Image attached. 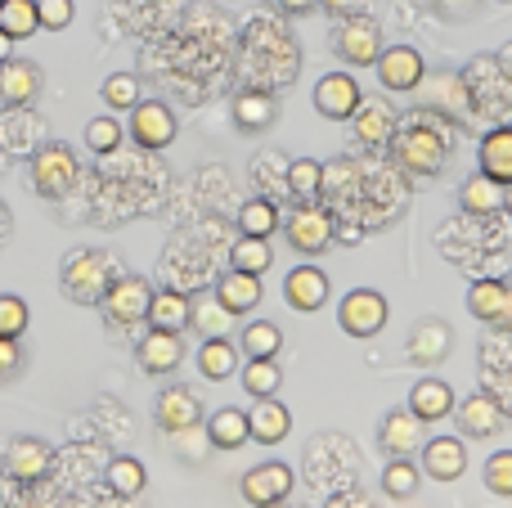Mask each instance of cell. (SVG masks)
Listing matches in <instances>:
<instances>
[{"label": "cell", "instance_id": "ffe728a7", "mask_svg": "<svg viewBox=\"0 0 512 508\" xmlns=\"http://www.w3.org/2000/svg\"><path fill=\"white\" fill-rule=\"evenodd\" d=\"M41 95V68L27 59H9L0 63V104L5 108H23Z\"/></svg>", "mask_w": 512, "mask_h": 508}, {"label": "cell", "instance_id": "603a6c76", "mask_svg": "<svg viewBox=\"0 0 512 508\" xmlns=\"http://www.w3.org/2000/svg\"><path fill=\"white\" fill-rule=\"evenodd\" d=\"M189 315H194V302H189L180 288H153L149 302V329H167V333H185Z\"/></svg>", "mask_w": 512, "mask_h": 508}, {"label": "cell", "instance_id": "74e56055", "mask_svg": "<svg viewBox=\"0 0 512 508\" xmlns=\"http://www.w3.org/2000/svg\"><path fill=\"white\" fill-rule=\"evenodd\" d=\"M418 482H423V468H418L414 459H391V464L382 468V491H387L391 500L418 495Z\"/></svg>", "mask_w": 512, "mask_h": 508}, {"label": "cell", "instance_id": "8d00e7d4", "mask_svg": "<svg viewBox=\"0 0 512 508\" xmlns=\"http://www.w3.org/2000/svg\"><path fill=\"white\" fill-rule=\"evenodd\" d=\"M0 32H9L14 41H27L32 32H41L36 0H5V5H0Z\"/></svg>", "mask_w": 512, "mask_h": 508}, {"label": "cell", "instance_id": "7dc6e473", "mask_svg": "<svg viewBox=\"0 0 512 508\" xmlns=\"http://www.w3.org/2000/svg\"><path fill=\"white\" fill-rule=\"evenodd\" d=\"M18 369H23V347H18V338H0V383L18 378Z\"/></svg>", "mask_w": 512, "mask_h": 508}, {"label": "cell", "instance_id": "4fadbf2b", "mask_svg": "<svg viewBox=\"0 0 512 508\" xmlns=\"http://www.w3.org/2000/svg\"><path fill=\"white\" fill-rule=\"evenodd\" d=\"M351 126H355V140H360L364 149H378V144H391V135L400 131V117L387 99H360Z\"/></svg>", "mask_w": 512, "mask_h": 508}, {"label": "cell", "instance_id": "ab89813d", "mask_svg": "<svg viewBox=\"0 0 512 508\" xmlns=\"http://www.w3.org/2000/svg\"><path fill=\"white\" fill-rule=\"evenodd\" d=\"M230 266L234 270H248V275H265V270L274 266L270 239H248V234H243V239L234 243V252H230Z\"/></svg>", "mask_w": 512, "mask_h": 508}, {"label": "cell", "instance_id": "44dd1931", "mask_svg": "<svg viewBox=\"0 0 512 508\" xmlns=\"http://www.w3.org/2000/svg\"><path fill=\"white\" fill-rule=\"evenodd\" d=\"M216 302H221L225 311H234V315L256 311V306H261V275H248V270L230 266V275L216 279Z\"/></svg>", "mask_w": 512, "mask_h": 508}, {"label": "cell", "instance_id": "277c9868", "mask_svg": "<svg viewBox=\"0 0 512 508\" xmlns=\"http://www.w3.org/2000/svg\"><path fill=\"white\" fill-rule=\"evenodd\" d=\"M149 302H153V284H149V279L117 275L113 284H108L99 311H104V320L113 324V329H131V324L149 320Z\"/></svg>", "mask_w": 512, "mask_h": 508}, {"label": "cell", "instance_id": "ba28073f", "mask_svg": "<svg viewBox=\"0 0 512 508\" xmlns=\"http://www.w3.org/2000/svg\"><path fill=\"white\" fill-rule=\"evenodd\" d=\"M239 495L252 508H279L292 495V468L279 464V459L248 468V473H243V482H239Z\"/></svg>", "mask_w": 512, "mask_h": 508}, {"label": "cell", "instance_id": "b9f144b4", "mask_svg": "<svg viewBox=\"0 0 512 508\" xmlns=\"http://www.w3.org/2000/svg\"><path fill=\"white\" fill-rule=\"evenodd\" d=\"M122 144V122L117 117H90L86 122V149L90 153H113Z\"/></svg>", "mask_w": 512, "mask_h": 508}, {"label": "cell", "instance_id": "60d3db41", "mask_svg": "<svg viewBox=\"0 0 512 508\" xmlns=\"http://www.w3.org/2000/svg\"><path fill=\"white\" fill-rule=\"evenodd\" d=\"M104 104L117 108V113H131V108L140 104V77H135V72H113V77L104 81Z\"/></svg>", "mask_w": 512, "mask_h": 508}, {"label": "cell", "instance_id": "484cf974", "mask_svg": "<svg viewBox=\"0 0 512 508\" xmlns=\"http://www.w3.org/2000/svg\"><path fill=\"white\" fill-rule=\"evenodd\" d=\"M459 428H463V437H477V441L495 437V432H499V405H495V396H490V392H472L468 401L459 405Z\"/></svg>", "mask_w": 512, "mask_h": 508}, {"label": "cell", "instance_id": "f1b7e54d", "mask_svg": "<svg viewBox=\"0 0 512 508\" xmlns=\"http://www.w3.org/2000/svg\"><path fill=\"white\" fill-rule=\"evenodd\" d=\"M274 117H279V108H274V99L265 95V90H243L239 99H234V126L239 131H265V126H274Z\"/></svg>", "mask_w": 512, "mask_h": 508}, {"label": "cell", "instance_id": "8fae6325", "mask_svg": "<svg viewBox=\"0 0 512 508\" xmlns=\"http://www.w3.org/2000/svg\"><path fill=\"white\" fill-rule=\"evenodd\" d=\"M360 99H364V90L351 72H328V77L315 81V108L328 122H351Z\"/></svg>", "mask_w": 512, "mask_h": 508}, {"label": "cell", "instance_id": "5b68a950", "mask_svg": "<svg viewBox=\"0 0 512 508\" xmlns=\"http://www.w3.org/2000/svg\"><path fill=\"white\" fill-rule=\"evenodd\" d=\"M333 212L328 207H315V203H297V212L283 221V239H288L292 252L301 257H319V252L333 248Z\"/></svg>", "mask_w": 512, "mask_h": 508}, {"label": "cell", "instance_id": "d6a6232c", "mask_svg": "<svg viewBox=\"0 0 512 508\" xmlns=\"http://www.w3.org/2000/svg\"><path fill=\"white\" fill-rule=\"evenodd\" d=\"M279 225H283V216L270 198H248L239 207V234H248V239H270Z\"/></svg>", "mask_w": 512, "mask_h": 508}, {"label": "cell", "instance_id": "9a60e30c", "mask_svg": "<svg viewBox=\"0 0 512 508\" xmlns=\"http://www.w3.org/2000/svg\"><path fill=\"white\" fill-rule=\"evenodd\" d=\"M153 419H158L162 432L194 428V423H203V401L189 387H162L158 401H153Z\"/></svg>", "mask_w": 512, "mask_h": 508}, {"label": "cell", "instance_id": "ac0fdd59", "mask_svg": "<svg viewBox=\"0 0 512 508\" xmlns=\"http://www.w3.org/2000/svg\"><path fill=\"white\" fill-rule=\"evenodd\" d=\"M283 302L301 315L319 311L328 302V275L319 266H292L288 279H283Z\"/></svg>", "mask_w": 512, "mask_h": 508}, {"label": "cell", "instance_id": "e575fe53", "mask_svg": "<svg viewBox=\"0 0 512 508\" xmlns=\"http://www.w3.org/2000/svg\"><path fill=\"white\" fill-rule=\"evenodd\" d=\"M239 378H243V392L256 396V401H261V396H279V387H283V374L274 360H243Z\"/></svg>", "mask_w": 512, "mask_h": 508}, {"label": "cell", "instance_id": "9c48e42d", "mask_svg": "<svg viewBox=\"0 0 512 508\" xmlns=\"http://www.w3.org/2000/svg\"><path fill=\"white\" fill-rule=\"evenodd\" d=\"M373 68H378V81L391 90V95H409V90H418L427 77V63L414 45H387Z\"/></svg>", "mask_w": 512, "mask_h": 508}, {"label": "cell", "instance_id": "5bb4252c", "mask_svg": "<svg viewBox=\"0 0 512 508\" xmlns=\"http://www.w3.org/2000/svg\"><path fill=\"white\" fill-rule=\"evenodd\" d=\"M54 464V450L41 437H14L5 450V473L14 482H41Z\"/></svg>", "mask_w": 512, "mask_h": 508}, {"label": "cell", "instance_id": "3957f363", "mask_svg": "<svg viewBox=\"0 0 512 508\" xmlns=\"http://www.w3.org/2000/svg\"><path fill=\"white\" fill-rule=\"evenodd\" d=\"M27 176H32V189L41 198H68L72 189H77V180H81L77 153H72L68 144H59V140L41 144V149L32 153V167H27Z\"/></svg>", "mask_w": 512, "mask_h": 508}, {"label": "cell", "instance_id": "7bdbcfd3", "mask_svg": "<svg viewBox=\"0 0 512 508\" xmlns=\"http://www.w3.org/2000/svg\"><path fill=\"white\" fill-rule=\"evenodd\" d=\"M27 320H32V311H27L23 297L0 293V338H23Z\"/></svg>", "mask_w": 512, "mask_h": 508}, {"label": "cell", "instance_id": "83f0119b", "mask_svg": "<svg viewBox=\"0 0 512 508\" xmlns=\"http://www.w3.org/2000/svg\"><path fill=\"white\" fill-rule=\"evenodd\" d=\"M459 207H463L468 216H490V212H499V207H504V185H499V180H490L486 171H477V176L463 180Z\"/></svg>", "mask_w": 512, "mask_h": 508}, {"label": "cell", "instance_id": "cb8c5ba5", "mask_svg": "<svg viewBox=\"0 0 512 508\" xmlns=\"http://www.w3.org/2000/svg\"><path fill=\"white\" fill-rule=\"evenodd\" d=\"M477 171H486L499 185H512V126H495L477 149Z\"/></svg>", "mask_w": 512, "mask_h": 508}, {"label": "cell", "instance_id": "816d5d0a", "mask_svg": "<svg viewBox=\"0 0 512 508\" xmlns=\"http://www.w3.org/2000/svg\"><path fill=\"white\" fill-rule=\"evenodd\" d=\"M499 324H508V329H512V284H508V302H504V315H499Z\"/></svg>", "mask_w": 512, "mask_h": 508}, {"label": "cell", "instance_id": "db71d44e", "mask_svg": "<svg viewBox=\"0 0 512 508\" xmlns=\"http://www.w3.org/2000/svg\"><path fill=\"white\" fill-rule=\"evenodd\" d=\"M0 5H5V0H0Z\"/></svg>", "mask_w": 512, "mask_h": 508}, {"label": "cell", "instance_id": "7402d4cb", "mask_svg": "<svg viewBox=\"0 0 512 508\" xmlns=\"http://www.w3.org/2000/svg\"><path fill=\"white\" fill-rule=\"evenodd\" d=\"M248 428H252V441L279 446V441L292 432V414H288V405H279L274 396H261V401L248 410Z\"/></svg>", "mask_w": 512, "mask_h": 508}, {"label": "cell", "instance_id": "d590c367", "mask_svg": "<svg viewBox=\"0 0 512 508\" xmlns=\"http://www.w3.org/2000/svg\"><path fill=\"white\" fill-rule=\"evenodd\" d=\"M104 482H108V491L113 495H122V500H135V495L144 491V482H149V473H144V464L140 459H113L108 464V473H104Z\"/></svg>", "mask_w": 512, "mask_h": 508}, {"label": "cell", "instance_id": "681fc988", "mask_svg": "<svg viewBox=\"0 0 512 508\" xmlns=\"http://www.w3.org/2000/svg\"><path fill=\"white\" fill-rule=\"evenodd\" d=\"M319 5H324L328 14H342V18H346V14H355V9H360L364 0H319Z\"/></svg>", "mask_w": 512, "mask_h": 508}, {"label": "cell", "instance_id": "f6af8a7d", "mask_svg": "<svg viewBox=\"0 0 512 508\" xmlns=\"http://www.w3.org/2000/svg\"><path fill=\"white\" fill-rule=\"evenodd\" d=\"M486 486L495 495H512V450H499L486 464Z\"/></svg>", "mask_w": 512, "mask_h": 508}, {"label": "cell", "instance_id": "ee69618b", "mask_svg": "<svg viewBox=\"0 0 512 508\" xmlns=\"http://www.w3.org/2000/svg\"><path fill=\"white\" fill-rule=\"evenodd\" d=\"M72 0H36V18H41V32H63L72 23Z\"/></svg>", "mask_w": 512, "mask_h": 508}, {"label": "cell", "instance_id": "4dcf8cb0", "mask_svg": "<svg viewBox=\"0 0 512 508\" xmlns=\"http://www.w3.org/2000/svg\"><path fill=\"white\" fill-rule=\"evenodd\" d=\"M283 185H288V194L297 198V203H315V194L324 189V162H315V158H292V162H288V176H283Z\"/></svg>", "mask_w": 512, "mask_h": 508}, {"label": "cell", "instance_id": "f35d334b", "mask_svg": "<svg viewBox=\"0 0 512 508\" xmlns=\"http://www.w3.org/2000/svg\"><path fill=\"white\" fill-rule=\"evenodd\" d=\"M189 324H194L203 338H230L234 311H225L216 297H207V302H194V315H189Z\"/></svg>", "mask_w": 512, "mask_h": 508}, {"label": "cell", "instance_id": "2e32d148", "mask_svg": "<svg viewBox=\"0 0 512 508\" xmlns=\"http://www.w3.org/2000/svg\"><path fill=\"white\" fill-rule=\"evenodd\" d=\"M135 356H140V369L144 374H176L180 360H185V342H180V333H167V329H149L140 338V347H135Z\"/></svg>", "mask_w": 512, "mask_h": 508}, {"label": "cell", "instance_id": "1f68e13d", "mask_svg": "<svg viewBox=\"0 0 512 508\" xmlns=\"http://www.w3.org/2000/svg\"><path fill=\"white\" fill-rule=\"evenodd\" d=\"M239 351L248 360H274L283 351V329L279 324H270V320H252L248 329H243V338H239Z\"/></svg>", "mask_w": 512, "mask_h": 508}, {"label": "cell", "instance_id": "f5cc1de1", "mask_svg": "<svg viewBox=\"0 0 512 508\" xmlns=\"http://www.w3.org/2000/svg\"><path fill=\"white\" fill-rule=\"evenodd\" d=\"M9 230V212H5V203H0V234Z\"/></svg>", "mask_w": 512, "mask_h": 508}, {"label": "cell", "instance_id": "836d02e7", "mask_svg": "<svg viewBox=\"0 0 512 508\" xmlns=\"http://www.w3.org/2000/svg\"><path fill=\"white\" fill-rule=\"evenodd\" d=\"M504 302H508V284H499V279H477V284L468 288V311L486 324H499Z\"/></svg>", "mask_w": 512, "mask_h": 508}, {"label": "cell", "instance_id": "f546056e", "mask_svg": "<svg viewBox=\"0 0 512 508\" xmlns=\"http://www.w3.org/2000/svg\"><path fill=\"white\" fill-rule=\"evenodd\" d=\"M409 410H414L423 423H436L454 410V392L441 383V378H423V383L409 392Z\"/></svg>", "mask_w": 512, "mask_h": 508}, {"label": "cell", "instance_id": "d4e9b609", "mask_svg": "<svg viewBox=\"0 0 512 508\" xmlns=\"http://www.w3.org/2000/svg\"><path fill=\"white\" fill-rule=\"evenodd\" d=\"M239 365H243V351L230 338H203V347H198V374L203 378L225 383V378L239 374Z\"/></svg>", "mask_w": 512, "mask_h": 508}, {"label": "cell", "instance_id": "11a10c76", "mask_svg": "<svg viewBox=\"0 0 512 508\" xmlns=\"http://www.w3.org/2000/svg\"><path fill=\"white\" fill-rule=\"evenodd\" d=\"M504 5H508V0H504Z\"/></svg>", "mask_w": 512, "mask_h": 508}, {"label": "cell", "instance_id": "9f6ffc18", "mask_svg": "<svg viewBox=\"0 0 512 508\" xmlns=\"http://www.w3.org/2000/svg\"><path fill=\"white\" fill-rule=\"evenodd\" d=\"M279 508H283V504H279Z\"/></svg>", "mask_w": 512, "mask_h": 508}, {"label": "cell", "instance_id": "f907efd6", "mask_svg": "<svg viewBox=\"0 0 512 508\" xmlns=\"http://www.w3.org/2000/svg\"><path fill=\"white\" fill-rule=\"evenodd\" d=\"M9 59H14V36L0 32V63H9Z\"/></svg>", "mask_w": 512, "mask_h": 508}, {"label": "cell", "instance_id": "bcb514c9", "mask_svg": "<svg viewBox=\"0 0 512 508\" xmlns=\"http://www.w3.org/2000/svg\"><path fill=\"white\" fill-rule=\"evenodd\" d=\"M171 437H176V450H180V455L194 459V464L203 459V450L212 446V441H207V428H203V423H194V428H180V432H171Z\"/></svg>", "mask_w": 512, "mask_h": 508}, {"label": "cell", "instance_id": "c3c4849f", "mask_svg": "<svg viewBox=\"0 0 512 508\" xmlns=\"http://www.w3.org/2000/svg\"><path fill=\"white\" fill-rule=\"evenodd\" d=\"M315 5H319V0H274V9H279V14H310Z\"/></svg>", "mask_w": 512, "mask_h": 508}, {"label": "cell", "instance_id": "52a82bcc", "mask_svg": "<svg viewBox=\"0 0 512 508\" xmlns=\"http://www.w3.org/2000/svg\"><path fill=\"white\" fill-rule=\"evenodd\" d=\"M387 297L378 293V288H351V293L342 297V306H337V324H342V333H351V338H373V333H382V324H387Z\"/></svg>", "mask_w": 512, "mask_h": 508}, {"label": "cell", "instance_id": "8992f818", "mask_svg": "<svg viewBox=\"0 0 512 508\" xmlns=\"http://www.w3.org/2000/svg\"><path fill=\"white\" fill-rule=\"evenodd\" d=\"M333 45H337V54H342L351 68H373L378 63V54H382V27H378V18L373 14H346L342 23H337V36H333Z\"/></svg>", "mask_w": 512, "mask_h": 508}, {"label": "cell", "instance_id": "7a4b0ae2", "mask_svg": "<svg viewBox=\"0 0 512 508\" xmlns=\"http://www.w3.org/2000/svg\"><path fill=\"white\" fill-rule=\"evenodd\" d=\"M117 275H122V270H117L113 252H95V248H77L72 257H63V266H59L63 297H72L77 306H99Z\"/></svg>", "mask_w": 512, "mask_h": 508}, {"label": "cell", "instance_id": "4316f807", "mask_svg": "<svg viewBox=\"0 0 512 508\" xmlns=\"http://www.w3.org/2000/svg\"><path fill=\"white\" fill-rule=\"evenodd\" d=\"M207 428V441H212L216 450H239L252 441V428H248V414L234 410V405H225V410H216L212 419L203 423Z\"/></svg>", "mask_w": 512, "mask_h": 508}, {"label": "cell", "instance_id": "7c38bea8", "mask_svg": "<svg viewBox=\"0 0 512 508\" xmlns=\"http://www.w3.org/2000/svg\"><path fill=\"white\" fill-rule=\"evenodd\" d=\"M423 428L427 423L418 419L414 410H391L387 419H382V428H378V446L387 450L391 459H414L418 450H423Z\"/></svg>", "mask_w": 512, "mask_h": 508}, {"label": "cell", "instance_id": "6da1fadb", "mask_svg": "<svg viewBox=\"0 0 512 508\" xmlns=\"http://www.w3.org/2000/svg\"><path fill=\"white\" fill-rule=\"evenodd\" d=\"M391 158L405 176L414 180H432L441 176L445 158H450V126H441L432 113H418L409 126H400L391 135Z\"/></svg>", "mask_w": 512, "mask_h": 508}, {"label": "cell", "instance_id": "30bf717a", "mask_svg": "<svg viewBox=\"0 0 512 508\" xmlns=\"http://www.w3.org/2000/svg\"><path fill=\"white\" fill-rule=\"evenodd\" d=\"M126 131H131V140L140 144V149L158 153L176 140V113H171L162 99H140V104L131 108V126H126Z\"/></svg>", "mask_w": 512, "mask_h": 508}, {"label": "cell", "instance_id": "d6986e66", "mask_svg": "<svg viewBox=\"0 0 512 508\" xmlns=\"http://www.w3.org/2000/svg\"><path fill=\"white\" fill-rule=\"evenodd\" d=\"M450 347H454V333L445 320H423L405 338V356L414 360V365H441V360L450 356Z\"/></svg>", "mask_w": 512, "mask_h": 508}, {"label": "cell", "instance_id": "e0dca14e", "mask_svg": "<svg viewBox=\"0 0 512 508\" xmlns=\"http://www.w3.org/2000/svg\"><path fill=\"white\" fill-rule=\"evenodd\" d=\"M418 455H423V473L432 482H459L468 473V450H463L459 437H432V441H423Z\"/></svg>", "mask_w": 512, "mask_h": 508}]
</instances>
